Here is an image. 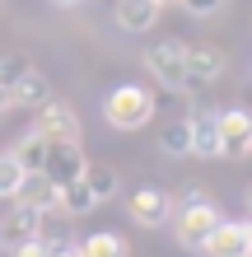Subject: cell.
Segmentation results:
<instances>
[{
	"label": "cell",
	"mask_w": 252,
	"mask_h": 257,
	"mask_svg": "<svg viewBox=\"0 0 252 257\" xmlns=\"http://www.w3.org/2000/svg\"><path fill=\"white\" fill-rule=\"evenodd\" d=\"M173 210H177V220H173L177 224V243L191 248V252H196L205 243V234L224 220V215H219V206H215V196H210V201H191V206H173Z\"/></svg>",
	"instance_id": "obj_4"
},
{
	"label": "cell",
	"mask_w": 252,
	"mask_h": 257,
	"mask_svg": "<svg viewBox=\"0 0 252 257\" xmlns=\"http://www.w3.org/2000/svg\"><path fill=\"white\" fill-rule=\"evenodd\" d=\"M19 187H24V169L14 164V155L5 150V155H0V201H14Z\"/></svg>",
	"instance_id": "obj_19"
},
{
	"label": "cell",
	"mask_w": 252,
	"mask_h": 257,
	"mask_svg": "<svg viewBox=\"0 0 252 257\" xmlns=\"http://www.w3.org/2000/svg\"><path fill=\"white\" fill-rule=\"evenodd\" d=\"M5 112H10V94L0 89V117H5Z\"/></svg>",
	"instance_id": "obj_25"
},
{
	"label": "cell",
	"mask_w": 252,
	"mask_h": 257,
	"mask_svg": "<svg viewBox=\"0 0 252 257\" xmlns=\"http://www.w3.org/2000/svg\"><path fill=\"white\" fill-rule=\"evenodd\" d=\"M33 136H42L47 145H80V117L70 103L61 98H47V103H38V117H33V126H28Z\"/></svg>",
	"instance_id": "obj_2"
},
{
	"label": "cell",
	"mask_w": 252,
	"mask_h": 257,
	"mask_svg": "<svg viewBox=\"0 0 252 257\" xmlns=\"http://www.w3.org/2000/svg\"><path fill=\"white\" fill-rule=\"evenodd\" d=\"M14 201L28 206V210H38V215H56V210H61V187L47 183L42 173H24V187H19Z\"/></svg>",
	"instance_id": "obj_10"
},
{
	"label": "cell",
	"mask_w": 252,
	"mask_h": 257,
	"mask_svg": "<svg viewBox=\"0 0 252 257\" xmlns=\"http://www.w3.org/2000/svg\"><path fill=\"white\" fill-rule=\"evenodd\" d=\"M24 70H33V61H28L24 52H0V89H14V80H19Z\"/></svg>",
	"instance_id": "obj_21"
},
{
	"label": "cell",
	"mask_w": 252,
	"mask_h": 257,
	"mask_svg": "<svg viewBox=\"0 0 252 257\" xmlns=\"http://www.w3.org/2000/svg\"><path fill=\"white\" fill-rule=\"evenodd\" d=\"M159 150L164 155H191V141H187V122H168L164 131H159Z\"/></svg>",
	"instance_id": "obj_20"
},
{
	"label": "cell",
	"mask_w": 252,
	"mask_h": 257,
	"mask_svg": "<svg viewBox=\"0 0 252 257\" xmlns=\"http://www.w3.org/2000/svg\"><path fill=\"white\" fill-rule=\"evenodd\" d=\"M98 201H94V192H89L84 187V178H80V183H70V187H61V210H66V215H89V210H94Z\"/></svg>",
	"instance_id": "obj_18"
},
{
	"label": "cell",
	"mask_w": 252,
	"mask_h": 257,
	"mask_svg": "<svg viewBox=\"0 0 252 257\" xmlns=\"http://www.w3.org/2000/svg\"><path fill=\"white\" fill-rule=\"evenodd\" d=\"M131 220L145 224V229H159V224L173 220V196L164 187H140L131 196Z\"/></svg>",
	"instance_id": "obj_8"
},
{
	"label": "cell",
	"mask_w": 252,
	"mask_h": 257,
	"mask_svg": "<svg viewBox=\"0 0 252 257\" xmlns=\"http://www.w3.org/2000/svg\"><path fill=\"white\" fill-rule=\"evenodd\" d=\"M80 257H131V243L112 229H98V234L80 238Z\"/></svg>",
	"instance_id": "obj_16"
},
{
	"label": "cell",
	"mask_w": 252,
	"mask_h": 257,
	"mask_svg": "<svg viewBox=\"0 0 252 257\" xmlns=\"http://www.w3.org/2000/svg\"><path fill=\"white\" fill-rule=\"evenodd\" d=\"M0 238H5V248H19V243H28V238H42V215L14 201V210L0 220Z\"/></svg>",
	"instance_id": "obj_11"
},
{
	"label": "cell",
	"mask_w": 252,
	"mask_h": 257,
	"mask_svg": "<svg viewBox=\"0 0 252 257\" xmlns=\"http://www.w3.org/2000/svg\"><path fill=\"white\" fill-rule=\"evenodd\" d=\"M56 10H75V5H84V0H52Z\"/></svg>",
	"instance_id": "obj_24"
},
{
	"label": "cell",
	"mask_w": 252,
	"mask_h": 257,
	"mask_svg": "<svg viewBox=\"0 0 252 257\" xmlns=\"http://www.w3.org/2000/svg\"><path fill=\"white\" fill-rule=\"evenodd\" d=\"M187 141H191V155L201 159H219V126H215V112H191L187 122Z\"/></svg>",
	"instance_id": "obj_12"
},
{
	"label": "cell",
	"mask_w": 252,
	"mask_h": 257,
	"mask_svg": "<svg viewBox=\"0 0 252 257\" xmlns=\"http://www.w3.org/2000/svg\"><path fill=\"white\" fill-rule=\"evenodd\" d=\"M177 5H182L187 14H196V19H205V14H215L224 0H177Z\"/></svg>",
	"instance_id": "obj_23"
},
{
	"label": "cell",
	"mask_w": 252,
	"mask_h": 257,
	"mask_svg": "<svg viewBox=\"0 0 252 257\" xmlns=\"http://www.w3.org/2000/svg\"><path fill=\"white\" fill-rule=\"evenodd\" d=\"M89 169V159H84V150L80 145H47V164H42V178L56 187H70V183H80Z\"/></svg>",
	"instance_id": "obj_7"
},
{
	"label": "cell",
	"mask_w": 252,
	"mask_h": 257,
	"mask_svg": "<svg viewBox=\"0 0 252 257\" xmlns=\"http://www.w3.org/2000/svg\"><path fill=\"white\" fill-rule=\"evenodd\" d=\"M84 187L94 192V201H112L117 196V169L112 164H89L84 169Z\"/></svg>",
	"instance_id": "obj_17"
},
{
	"label": "cell",
	"mask_w": 252,
	"mask_h": 257,
	"mask_svg": "<svg viewBox=\"0 0 252 257\" xmlns=\"http://www.w3.org/2000/svg\"><path fill=\"white\" fill-rule=\"evenodd\" d=\"M0 252H5V238H0Z\"/></svg>",
	"instance_id": "obj_27"
},
{
	"label": "cell",
	"mask_w": 252,
	"mask_h": 257,
	"mask_svg": "<svg viewBox=\"0 0 252 257\" xmlns=\"http://www.w3.org/2000/svg\"><path fill=\"white\" fill-rule=\"evenodd\" d=\"M154 117V94L140 84H117L108 98H103V122L117 131H140Z\"/></svg>",
	"instance_id": "obj_1"
},
{
	"label": "cell",
	"mask_w": 252,
	"mask_h": 257,
	"mask_svg": "<svg viewBox=\"0 0 252 257\" xmlns=\"http://www.w3.org/2000/svg\"><path fill=\"white\" fill-rule=\"evenodd\" d=\"M159 5H177V0H159Z\"/></svg>",
	"instance_id": "obj_26"
},
{
	"label": "cell",
	"mask_w": 252,
	"mask_h": 257,
	"mask_svg": "<svg viewBox=\"0 0 252 257\" xmlns=\"http://www.w3.org/2000/svg\"><path fill=\"white\" fill-rule=\"evenodd\" d=\"M215 126H219V159H247L252 155V117L243 108L215 112Z\"/></svg>",
	"instance_id": "obj_6"
},
{
	"label": "cell",
	"mask_w": 252,
	"mask_h": 257,
	"mask_svg": "<svg viewBox=\"0 0 252 257\" xmlns=\"http://www.w3.org/2000/svg\"><path fill=\"white\" fill-rule=\"evenodd\" d=\"M224 75V52L219 47H187V94L215 84Z\"/></svg>",
	"instance_id": "obj_9"
},
{
	"label": "cell",
	"mask_w": 252,
	"mask_h": 257,
	"mask_svg": "<svg viewBox=\"0 0 252 257\" xmlns=\"http://www.w3.org/2000/svg\"><path fill=\"white\" fill-rule=\"evenodd\" d=\"M42 257H80V243L75 238H47V252Z\"/></svg>",
	"instance_id": "obj_22"
},
{
	"label": "cell",
	"mask_w": 252,
	"mask_h": 257,
	"mask_svg": "<svg viewBox=\"0 0 252 257\" xmlns=\"http://www.w3.org/2000/svg\"><path fill=\"white\" fill-rule=\"evenodd\" d=\"M145 70L154 75L164 89H173V94H187V47L182 42H154V47H145Z\"/></svg>",
	"instance_id": "obj_3"
},
{
	"label": "cell",
	"mask_w": 252,
	"mask_h": 257,
	"mask_svg": "<svg viewBox=\"0 0 252 257\" xmlns=\"http://www.w3.org/2000/svg\"><path fill=\"white\" fill-rule=\"evenodd\" d=\"M47 98H52V89L42 80V70H24L19 80H14V89H10V108H38V103H47Z\"/></svg>",
	"instance_id": "obj_14"
},
{
	"label": "cell",
	"mask_w": 252,
	"mask_h": 257,
	"mask_svg": "<svg viewBox=\"0 0 252 257\" xmlns=\"http://www.w3.org/2000/svg\"><path fill=\"white\" fill-rule=\"evenodd\" d=\"M14 164H19L24 173H42V164H47V141L42 136H33V131H24L19 141H14Z\"/></svg>",
	"instance_id": "obj_15"
},
{
	"label": "cell",
	"mask_w": 252,
	"mask_h": 257,
	"mask_svg": "<svg viewBox=\"0 0 252 257\" xmlns=\"http://www.w3.org/2000/svg\"><path fill=\"white\" fill-rule=\"evenodd\" d=\"M196 252H205V257H252V224L247 220H219Z\"/></svg>",
	"instance_id": "obj_5"
},
{
	"label": "cell",
	"mask_w": 252,
	"mask_h": 257,
	"mask_svg": "<svg viewBox=\"0 0 252 257\" xmlns=\"http://www.w3.org/2000/svg\"><path fill=\"white\" fill-rule=\"evenodd\" d=\"M159 0H117V24L126 28V33H150L159 24Z\"/></svg>",
	"instance_id": "obj_13"
}]
</instances>
